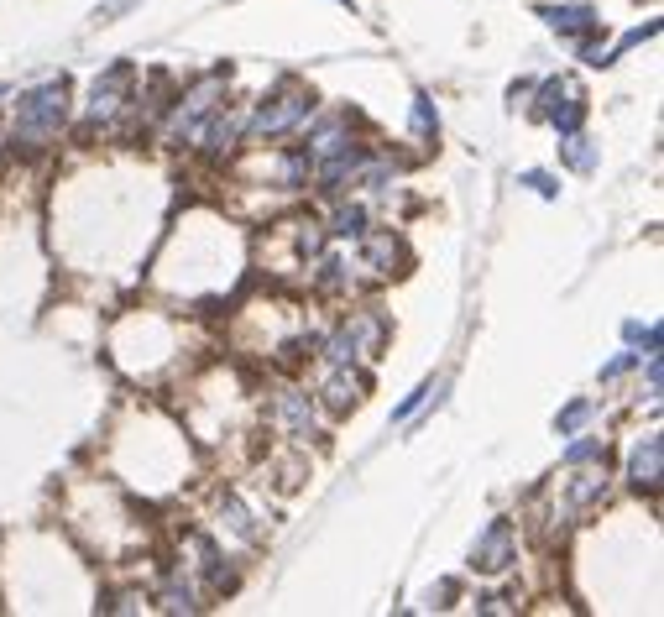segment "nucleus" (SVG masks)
Here are the masks:
<instances>
[{
	"label": "nucleus",
	"mask_w": 664,
	"mask_h": 617,
	"mask_svg": "<svg viewBox=\"0 0 664 617\" xmlns=\"http://www.w3.org/2000/svg\"><path fill=\"white\" fill-rule=\"evenodd\" d=\"M361 231H366V210L361 204H340L330 220V236H361Z\"/></svg>",
	"instance_id": "obj_15"
},
{
	"label": "nucleus",
	"mask_w": 664,
	"mask_h": 617,
	"mask_svg": "<svg viewBox=\"0 0 664 617\" xmlns=\"http://www.w3.org/2000/svg\"><path fill=\"white\" fill-rule=\"evenodd\" d=\"M63 121H68V84L63 79H48V84H37V89H27V95L16 100L11 142L27 147V152H37V147L58 142Z\"/></svg>",
	"instance_id": "obj_1"
},
{
	"label": "nucleus",
	"mask_w": 664,
	"mask_h": 617,
	"mask_svg": "<svg viewBox=\"0 0 664 617\" xmlns=\"http://www.w3.org/2000/svg\"><path fill=\"white\" fill-rule=\"evenodd\" d=\"M414 131L424 136V142L440 131V116H434V100H429V95H414Z\"/></svg>",
	"instance_id": "obj_16"
},
{
	"label": "nucleus",
	"mask_w": 664,
	"mask_h": 617,
	"mask_svg": "<svg viewBox=\"0 0 664 617\" xmlns=\"http://www.w3.org/2000/svg\"><path fill=\"white\" fill-rule=\"evenodd\" d=\"M440 387H445V382H419V387H414V393H408V398H403V403L393 408V419L403 424V419H408V414H414V408H419V403H429L434 393H440Z\"/></svg>",
	"instance_id": "obj_17"
},
{
	"label": "nucleus",
	"mask_w": 664,
	"mask_h": 617,
	"mask_svg": "<svg viewBox=\"0 0 664 617\" xmlns=\"http://www.w3.org/2000/svg\"><path fill=\"white\" fill-rule=\"evenodd\" d=\"M633 361H638V356H617V361H607V367H602V377H623V372L633 367Z\"/></svg>",
	"instance_id": "obj_23"
},
{
	"label": "nucleus",
	"mask_w": 664,
	"mask_h": 617,
	"mask_svg": "<svg viewBox=\"0 0 664 617\" xmlns=\"http://www.w3.org/2000/svg\"><path fill=\"white\" fill-rule=\"evenodd\" d=\"M659 466H664V440L659 434H644V440L633 445L628 455V476H633V487H659Z\"/></svg>",
	"instance_id": "obj_10"
},
{
	"label": "nucleus",
	"mask_w": 664,
	"mask_h": 617,
	"mask_svg": "<svg viewBox=\"0 0 664 617\" xmlns=\"http://www.w3.org/2000/svg\"><path fill=\"white\" fill-rule=\"evenodd\" d=\"M586 419H591V403H586V398H576V403H570L565 414L555 419V429H560V434H576V429H581Z\"/></svg>",
	"instance_id": "obj_19"
},
{
	"label": "nucleus",
	"mask_w": 664,
	"mask_h": 617,
	"mask_svg": "<svg viewBox=\"0 0 664 617\" xmlns=\"http://www.w3.org/2000/svg\"><path fill=\"white\" fill-rule=\"evenodd\" d=\"M220 95H225V79H220V74H210L204 84H194L189 95H178L173 110H168V121H163V142H173V147L194 142L199 126L220 110Z\"/></svg>",
	"instance_id": "obj_2"
},
{
	"label": "nucleus",
	"mask_w": 664,
	"mask_h": 617,
	"mask_svg": "<svg viewBox=\"0 0 664 617\" xmlns=\"http://www.w3.org/2000/svg\"><path fill=\"white\" fill-rule=\"evenodd\" d=\"M272 414H278L283 434H293V440H309L314 434V403L304 387H283L278 398H272Z\"/></svg>",
	"instance_id": "obj_9"
},
{
	"label": "nucleus",
	"mask_w": 664,
	"mask_h": 617,
	"mask_svg": "<svg viewBox=\"0 0 664 617\" xmlns=\"http://www.w3.org/2000/svg\"><path fill=\"white\" fill-rule=\"evenodd\" d=\"M518 560V523L513 518H492L482 539L471 544V570H482V576H502Z\"/></svg>",
	"instance_id": "obj_4"
},
{
	"label": "nucleus",
	"mask_w": 664,
	"mask_h": 617,
	"mask_svg": "<svg viewBox=\"0 0 664 617\" xmlns=\"http://www.w3.org/2000/svg\"><path fill=\"white\" fill-rule=\"evenodd\" d=\"M560 152H565V163H570V168H581V173H591V168H597V147H591L581 131H565Z\"/></svg>",
	"instance_id": "obj_14"
},
{
	"label": "nucleus",
	"mask_w": 664,
	"mask_h": 617,
	"mask_svg": "<svg viewBox=\"0 0 664 617\" xmlns=\"http://www.w3.org/2000/svg\"><path fill=\"white\" fill-rule=\"evenodd\" d=\"M241 131H246V121H236V116H220V110H215V116L199 126V136H194V142H204V152H210V157H225V152L236 147V136H241Z\"/></svg>",
	"instance_id": "obj_12"
},
{
	"label": "nucleus",
	"mask_w": 664,
	"mask_h": 617,
	"mask_svg": "<svg viewBox=\"0 0 664 617\" xmlns=\"http://www.w3.org/2000/svg\"><path fill=\"white\" fill-rule=\"evenodd\" d=\"M319 398H325L330 414H351V408L366 398V377L351 372V361H330V377L319 387Z\"/></svg>",
	"instance_id": "obj_8"
},
{
	"label": "nucleus",
	"mask_w": 664,
	"mask_h": 617,
	"mask_svg": "<svg viewBox=\"0 0 664 617\" xmlns=\"http://www.w3.org/2000/svg\"><path fill=\"white\" fill-rule=\"evenodd\" d=\"M377 346H382V319L356 309L346 325L325 340V356L330 361H361V356H377Z\"/></svg>",
	"instance_id": "obj_5"
},
{
	"label": "nucleus",
	"mask_w": 664,
	"mask_h": 617,
	"mask_svg": "<svg viewBox=\"0 0 664 617\" xmlns=\"http://www.w3.org/2000/svg\"><path fill=\"white\" fill-rule=\"evenodd\" d=\"M602 455H607L602 440H576V445L565 450V466H586V461H602Z\"/></svg>",
	"instance_id": "obj_18"
},
{
	"label": "nucleus",
	"mask_w": 664,
	"mask_h": 617,
	"mask_svg": "<svg viewBox=\"0 0 664 617\" xmlns=\"http://www.w3.org/2000/svg\"><path fill=\"white\" fill-rule=\"evenodd\" d=\"M398 262H403V246H398L393 231H377V236L361 231V267H372L387 278V272H398Z\"/></svg>",
	"instance_id": "obj_11"
},
{
	"label": "nucleus",
	"mask_w": 664,
	"mask_h": 617,
	"mask_svg": "<svg viewBox=\"0 0 664 617\" xmlns=\"http://www.w3.org/2000/svg\"><path fill=\"white\" fill-rule=\"evenodd\" d=\"M623 335H628V340H644V356H654V351H659V325H649V330H644L638 319H628Z\"/></svg>",
	"instance_id": "obj_20"
},
{
	"label": "nucleus",
	"mask_w": 664,
	"mask_h": 617,
	"mask_svg": "<svg viewBox=\"0 0 664 617\" xmlns=\"http://www.w3.org/2000/svg\"><path fill=\"white\" fill-rule=\"evenodd\" d=\"M309 110H314L309 89H299V84H283L272 100H262V105H257V116H251V142H272V136L299 131V126L309 121Z\"/></svg>",
	"instance_id": "obj_3"
},
{
	"label": "nucleus",
	"mask_w": 664,
	"mask_h": 617,
	"mask_svg": "<svg viewBox=\"0 0 664 617\" xmlns=\"http://www.w3.org/2000/svg\"><path fill=\"white\" fill-rule=\"evenodd\" d=\"M649 37H659V21H649V27H633L623 42H617V53H628V48H638V42H649ZM617 53H612V58H617Z\"/></svg>",
	"instance_id": "obj_22"
},
{
	"label": "nucleus",
	"mask_w": 664,
	"mask_h": 617,
	"mask_svg": "<svg viewBox=\"0 0 664 617\" xmlns=\"http://www.w3.org/2000/svg\"><path fill=\"white\" fill-rule=\"evenodd\" d=\"M539 116L544 121H555V131H581L586 121V100H581V89L576 79H544L539 84Z\"/></svg>",
	"instance_id": "obj_6"
},
{
	"label": "nucleus",
	"mask_w": 664,
	"mask_h": 617,
	"mask_svg": "<svg viewBox=\"0 0 664 617\" xmlns=\"http://www.w3.org/2000/svg\"><path fill=\"white\" fill-rule=\"evenodd\" d=\"M544 21H549L555 32H565V37H591V32L602 27V16L591 11V6H549Z\"/></svg>",
	"instance_id": "obj_13"
},
{
	"label": "nucleus",
	"mask_w": 664,
	"mask_h": 617,
	"mask_svg": "<svg viewBox=\"0 0 664 617\" xmlns=\"http://www.w3.org/2000/svg\"><path fill=\"white\" fill-rule=\"evenodd\" d=\"M136 79V68L131 63H110L105 74L95 79V89H89V126H105V121H116L121 110H126V89Z\"/></svg>",
	"instance_id": "obj_7"
},
{
	"label": "nucleus",
	"mask_w": 664,
	"mask_h": 617,
	"mask_svg": "<svg viewBox=\"0 0 664 617\" xmlns=\"http://www.w3.org/2000/svg\"><path fill=\"white\" fill-rule=\"evenodd\" d=\"M518 184H523V189H534V194H544V199H555V194H560V184H555L549 173H523Z\"/></svg>",
	"instance_id": "obj_21"
}]
</instances>
